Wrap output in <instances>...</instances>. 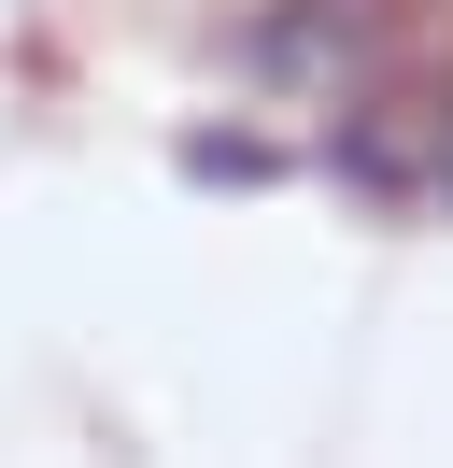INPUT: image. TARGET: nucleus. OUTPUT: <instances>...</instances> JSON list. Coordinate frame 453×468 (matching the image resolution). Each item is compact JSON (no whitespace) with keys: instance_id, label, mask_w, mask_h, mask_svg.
I'll return each instance as SVG.
<instances>
[{"instance_id":"1","label":"nucleus","mask_w":453,"mask_h":468,"mask_svg":"<svg viewBox=\"0 0 453 468\" xmlns=\"http://www.w3.org/2000/svg\"><path fill=\"white\" fill-rule=\"evenodd\" d=\"M184 171H198V185H269V171H283V156H269V143H198V156H184Z\"/></svg>"},{"instance_id":"2","label":"nucleus","mask_w":453,"mask_h":468,"mask_svg":"<svg viewBox=\"0 0 453 468\" xmlns=\"http://www.w3.org/2000/svg\"><path fill=\"white\" fill-rule=\"evenodd\" d=\"M425 185H439V199H453V128H439V156H425Z\"/></svg>"}]
</instances>
